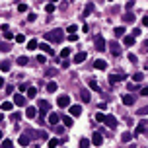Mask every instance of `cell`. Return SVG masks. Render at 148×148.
I'll return each mask as SVG.
<instances>
[{
	"label": "cell",
	"instance_id": "cell-40",
	"mask_svg": "<svg viewBox=\"0 0 148 148\" xmlns=\"http://www.w3.org/2000/svg\"><path fill=\"white\" fill-rule=\"evenodd\" d=\"M95 121H97V123H103V121H105V115H103V113L99 111V113L95 115Z\"/></svg>",
	"mask_w": 148,
	"mask_h": 148
},
{
	"label": "cell",
	"instance_id": "cell-14",
	"mask_svg": "<svg viewBox=\"0 0 148 148\" xmlns=\"http://www.w3.org/2000/svg\"><path fill=\"white\" fill-rule=\"evenodd\" d=\"M14 105L23 107V105H25V97H23L21 94H16V95H14Z\"/></svg>",
	"mask_w": 148,
	"mask_h": 148
},
{
	"label": "cell",
	"instance_id": "cell-35",
	"mask_svg": "<svg viewBox=\"0 0 148 148\" xmlns=\"http://www.w3.org/2000/svg\"><path fill=\"white\" fill-rule=\"evenodd\" d=\"M133 80H135V82H142V80H144V74H142V72H137L135 76H133Z\"/></svg>",
	"mask_w": 148,
	"mask_h": 148
},
{
	"label": "cell",
	"instance_id": "cell-28",
	"mask_svg": "<svg viewBox=\"0 0 148 148\" xmlns=\"http://www.w3.org/2000/svg\"><path fill=\"white\" fill-rule=\"evenodd\" d=\"M57 88H59L57 82H49V84H47V92H49V94H55V92H57Z\"/></svg>",
	"mask_w": 148,
	"mask_h": 148
},
{
	"label": "cell",
	"instance_id": "cell-26",
	"mask_svg": "<svg viewBox=\"0 0 148 148\" xmlns=\"http://www.w3.org/2000/svg\"><path fill=\"white\" fill-rule=\"evenodd\" d=\"M80 99H82L84 103H88V101H90V92H88V90H82V92H80Z\"/></svg>",
	"mask_w": 148,
	"mask_h": 148
},
{
	"label": "cell",
	"instance_id": "cell-51",
	"mask_svg": "<svg viewBox=\"0 0 148 148\" xmlns=\"http://www.w3.org/2000/svg\"><path fill=\"white\" fill-rule=\"evenodd\" d=\"M10 119H12V121H18V119H20V113H12Z\"/></svg>",
	"mask_w": 148,
	"mask_h": 148
},
{
	"label": "cell",
	"instance_id": "cell-18",
	"mask_svg": "<svg viewBox=\"0 0 148 148\" xmlns=\"http://www.w3.org/2000/svg\"><path fill=\"white\" fill-rule=\"evenodd\" d=\"M61 121H63L66 127H72V125H74V119L70 115H63V117H61Z\"/></svg>",
	"mask_w": 148,
	"mask_h": 148
},
{
	"label": "cell",
	"instance_id": "cell-12",
	"mask_svg": "<svg viewBox=\"0 0 148 148\" xmlns=\"http://www.w3.org/2000/svg\"><path fill=\"white\" fill-rule=\"evenodd\" d=\"M2 37H4V39H14V33L10 31V27H8L6 23L2 25Z\"/></svg>",
	"mask_w": 148,
	"mask_h": 148
},
{
	"label": "cell",
	"instance_id": "cell-6",
	"mask_svg": "<svg viewBox=\"0 0 148 148\" xmlns=\"http://www.w3.org/2000/svg\"><path fill=\"white\" fill-rule=\"evenodd\" d=\"M103 123H105L109 129H117V117L115 115H105V121H103Z\"/></svg>",
	"mask_w": 148,
	"mask_h": 148
},
{
	"label": "cell",
	"instance_id": "cell-17",
	"mask_svg": "<svg viewBox=\"0 0 148 148\" xmlns=\"http://www.w3.org/2000/svg\"><path fill=\"white\" fill-rule=\"evenodd\" d=\"M39 49H41L43 53H47V55H53V49H51L49 43H39Z\"/></svg>",
	"mask_w": 148,
	"mask_h": 148
},
{
	"label": "cell",
	"instance_id": "cell-48",
	"mask_svg": "<svg viewBox=\"0 0 148 148\" xmlns=\"http://www.w3.org/2000/svg\"><path fill=\"white\" fill-rule=\"evenodd\" d=\"M37 63H39V64L45 63V55H37Z\"/></svg>",
	"mask_w": 148,
	"mask_h": 148
},
{
	"label": "cell",
	"instance_id": "cell-41",
	"mask_svg": "<svg viewBox=\"0 0 148 148\" xmlns=\"http://www.w3.org/2000/svg\"><path fill=\"white\" fill-rule=\"evenodd\" d=\"M133 6H135V0H129L127 4H125V8H127V12H129V10H133Z\"/></svg>",
	"mask_w": 148,
	"mask_h": 148
},
{
	"label": "cell",
	"instance_id": "cell-4",
	"mask_svg": "<svg viewBox=\"0 0 148 148\" xmlns=\"http://www.w3.org/2000/svg\"><path fill=\"white\" fill-rule=\"evenodd\" d=\"M57 103H59V107H70V95H66V94L59 95L57 97Z\"/></svg>",
	"mask_w": 148,
	"mask_h": 148
},
{
	"label": "cell",
	"instance_id": "cell-34",
	"mask_svg": "<svg viewBox=\"0 0 148 148\" xmlns=\"http://www.w3.org/2000/svg\"><path fill=\"white\" fill-rule=\"evenodd\" d=\"M131 138H133L131 133H123V135H121V140H123V142H131Z\"/></svg>",
	"mask_w": 148,
	"mask_h": 148
},
{
	"label": "cell",
	"instance_id": "cell-57",
	"mask_svg": "<svg viewBox=\"0 0 148 148\" xmlns=\"http://www.w3.org/2000/svg\"><path fill=\"white\" fill-rule=\"evenodd\" d=\"M2 86H4V78H0V88H2Z\"/></svg>",
	"mask_w": 148,
	"mask_h": 148
},
{
	"label": "cell",
	"instance_id": "cell-58",
	"mask_svg": "<svg viewBox=\"0 0 148 148\" xmlns=\"http://www.w3.org/2000/svg\"><path fill=\"white\" fill-rule=\"evenodd\" d=\"M2 121H4V115H2V113H0V123H2Z\"/></svg>",
	"mask_w": 148,
	"mask_h": 148
},
{
	"label": "cell",
	"instance_id": "cell-56",
	"mask_svg": "<svg viewBox=\"0 0 148 148\" xmlns=\"http://www.w3.org/2000/svg\"><path fill=\"white\" fill-rule=\"evenodd\" d=\"M2 137H4V133H2V131H0V144H2Z\"/></svg>",
	"mask_w": 148,
	"mask_h": 148
},
{
	"label": "cell",
	"instance_id": "cell-24",
	"mask_svg": "<svg viewBox=\"0 0 148 148\" xmlns=\"http://www.w3.org/2000/svg\"><path fill=\"white\" fill-rule=\"evenodd\" d=\"M37 47H39V43H37V39H29V41H27V49H29V51H35Z\"/></svg>",
	"mask_w": 148,
	"mask_h": 148
},
{
	"label": "cell",
	"instance_id": "cell-43",
	"mask_svg": "<svg viewBox=\"0 0 148 148\" xmlns=\"http://www.w3.org/2000/svg\"><path fill=\"white\" fill-rule=\"evenodd\" d=\"M27 90H29V86L25 84V82H23V84H20V92H21V94H23V92H27Z\"/></svg>",
	"mask_w": 148,
	"mask_h": 148
},
{
	"label": "cell",
	"instance_id": "cell-36",
	"mask_svg": "<svg viewBox=\"0 0 148 148\" xmlns=\"http://www.w3.org/2000/svg\"><path fill=\"white\" fill-rule=\"evenodd\" d=\"M59 144H61V140H57V138H51V140H49V148H57Z\"/></svg>",
	"mask_w": 148,
	"mask_h": 148
},
{
	"label": "cell",
	"instance_id": "cell-9",
	"mask_svg": "<svg viewBox=\"0 0 148 148\" xmlns=\"http://www.w3.org/2000/svg\"><path fill=\"white\" fill-rule=\"evenodd\" d=\"M86 59H88V53H84V51H82V53H76V55H74L72 63H76V64H80V63H84Z\"/></svg>",
	"mask_w": 148,
	"mask_h": 148
},
{
	"label": "cell",
	"instance_id": "cell-46",
	"mask_svg": "<svg viewBox=\"0 0 148 148\" xmlns=\"http://www.w3.org/2000/svg\"><path fill=\"white\" fill-rule=\"evenodd\" d=\"M131 35H133V37H135V39H137L138 35H140V29H138V27H135V29H133V33H131Z\"/></svg>",
	"mask_w": 148,
	"mask_h": 148
},
{
	"label": "cell",
	"instance_id": "cell-44",
	"mask_svg": "<svg viewBox=\"0 0 148 148\" xmlns=\"http://www.w3.org/2000/svg\"><path fill=\"white\" fill-rule=\"evenodd\" d=\"M129 61L135 64V63H137V55H135V53H129Z\"/></svg>",
	"mask_w": 148,
	"mask_h": 148
},
{
	"label": "cell",
	"instance_id": "cell-8",
	"mask_svg": "<svg viewBox=\"0 0 148 148\" xmlns=\"http://www.w3.org/2000/svg\"><path fill=\"white\" fill-rule=\"evenodd\" d=\"M146 129H148V123L146 121H140L137 125V129H135V135H142V133H146Z\"/></svg>",
	"mask_w": 148,
	"mask_h": 148
},
{
	"label": "cell",
	"instance_id": "cell-30",
	"mask_svg": "<svg viewBox=\"0 0 148 148\" xmlns=\"http://www.w3.org/2000/svg\"><path fill=\"white\" fill-rule=\"evenodd\" d=\"M90 144H92V140H88V138H80L78 148H90Z\"/></svg>",
	"mask_w": 148,
	"mask_h": 148
},
{
	"label": "cell",
	"instance_id": "cell-23",
	"mask_svg": "<svg viewBox=\"0 0 148 148\" xmlns=\"http://www.w3.org/2000/svg\"><path fill=\"white\" fill-rule=\"evenodd\" d=\"M113 33H115V37H125V27H123V25H119V27L113 29Z\"/></svg>",
	"mask_w": 148,
	"mask_h": 148
},
{
	"label": "cell",
	"instance_id": "cell-47",
	"mask_svg": "<svg viewBox=\"0 0 148 148\" xmlns=\"http://www.w3.org/2000/svg\"><path fill=\"white\" fill-rule=\"evenodd\" d=\"M68 31H70V35H74V31H78V25H70Z\"/></svg>",
	"mask_w": 148,
	"mask_h": 148
},
{
	"label": "cell",
	"instance_id": "cell-50",
	"mask_svg": "<svg viewBox=\"0 0 148 148\" xmlns=\"http://www.w3.org/2000/svg\"><path fill=\"white\" fill-rule=\"evenodd\" d=\"M37 137L39 138H47V133H45V131H37Z\"/></svg>",
	"mask_w": 148,
	"mask_h": 148
},
{
	"label": "cell",
	"instance_id": "cell-3",
	"mask_svg": "<svg viewBox=\"0 0 148 148\" xmlns=\"http://www.w3.org/2000/svg\"><path fill=\"white\" fill-rule=\"evenodd\" d=\"M37 109H39V113H41V115H47V113H49V109H51V103H49L47 99H39V107H37Z\"/></svg>",
	"mask_w": 148,
	"mask_h": 148
},
{
	"label": "cell",
	"instance_id": "cell-13",
	"mask_svg": "<svg viewBox=\"0 0 148 148\" xmlns=\"http://www.w3.org/2000/svg\"><path fill=\"white\" fill-rule=\"evenodd\" d=\"M18 144H20V146H29V137H27V133L20 135V138H18Z\"/></svg>",
	"mask_w": 148,
	"mask_h": 148
},
{
	"label": "cell",
	"instance_id": "cell-25",
	"mask_svg": "<svg viewBox=\"0 0 148 148\" xmlns=\"http://www.w3.org/2000/svg\"><path fill=\"white\" fill-rule=\"evenodd\" d=\"M88 86H90V88H92V90H94V92H99V84H97V82H95L94 78H90V80H88Z\"/></svg>",
	"mask_w": 148,
	"mask_h": 148
},
{
	"label": "cell",
	"instance_id": "cell-15",
	"mask_svg": "<svg viewBox=\"0 0 148 148\" xmlns=\"http://www.w3.org/2000/svg\"><path fill=\"white\" fill-rule=\"evenodd\" d=\"M135 41H137V39H135L133 35H125V37H123V45H125V47H131V45H135Z\"/></svg>",
	"mask_w": 148,
	"mask_h": 148
},
{
	"label": "cell",
	"instance_id": "cell-27",
	"mask_svg": "<svg viewBox=\"0 0 148 148\" xmlns=\"http://www.w3.org/2000/svg\"><path fill=\"white\" fill-rule=\"evenodd\" d=\"M10 68H12V64L8 63V61H2V63H0V70H2V72H8Z\"/></svg>",
	"mask_w": 148,
	"mask_h": 148
},
{
	"label": "cell",
	"instance_id": "cell-52",
	"mask_svg": "<svg viewBox=\"0 0 148 148\" xmlns=\"http://www.w3.org/2000/svg\"><path fill=\"white\" fill-rule=\"evenodd\" d=\"M76 39H78V35H76V33H74V35L68 33V41H76Z\"/></svg>",
	"mask_w": 148,
	"mask_h": 148
},
{
	"label": "cell",
	"instance_id": "cell-55",
	"mask_svg": "<svg viewBox=\"0 0 148 148\" xmlns=\"http://www.w3.org/2000/svg\"><path fill=\"white\" fill-rule=\"evenodd\" d=\"M142 23H144V25L148 27V16H146V18H142Z\"/></svg>",
	"mask_w": 148,
	"mask_h": 148
},
{
	"label": "cell",
	"instance_id": "cell-54",
	"mask_svg": "<svg viewBox=\"0 0 148 148\" xmlns=\"http://www.w3.org/2000/svg\"><path fill=\"white\" fill-rule=\"evenodd\" d=\"M140 94H142V95H146V97H148V88H142V92H140Z\"/></svg>",
	"mask_w": 148,
	"mask_h": 148
},
{
	"label": "cell",
	"instance_id": "cell-32",
	"mask_svg": "<svg viewBox=\"0 0 148 148\" xmlns=\"http://www.w3.org/2000/svg\"><path fill=\"white\" fill-rule=\"evenodd\" d=\"M92 10H94V4L90 2V4H86V8H84V18L88 16V14H92Z\"/></svg>",
	"mask_w": 148,
	"mask_h": 148
},
{
	"label": "cell",
	"instance_id": "cell-59",
	"mask_svg": "<svg viewBox=\"0 0 148 148\" xmlns=\"http://www.w3.org/2000/svg\"><path fill=\"white\" fill-rule=\"evenodd\" d=\"M144 45H146V47H148V39H146V43H144Z\"/></svg>",
	"mask_w": 148,
	"mask_h": 148
},
{
	"label": "cell",
	"instance_id": "cell-31",
	"mask_svg": "<svg viewBox=\"0 0 148 148\" xmlns=\"http://www.w3.org/2000/svg\"><path fill=\"white\" fill-rule=\"evenodd\" d=\"M123 21H125V23H133V21H135V16H133L131 12H127V14L123 16Z\"/></svg>",
	"mask_w": 148,
	"mask_h": 148
},
{
	"label": "cell",
	"instance_id": "cell-49",
	"mask_svg": "<svg viewBox=\"0 0 148 148\" xmlns=\"http://www.w3.org/2000/svg\"><path fill=\"white\" fill-rule=\"evenodd\" d=\"M16 41H18V43H23V33H18V35H16Z\"/></svg>",
	"mask_w": 148,
	"mask_h": 148
},
{
	"label": "cell",
	"instance_id": "cell-29",
	"mask_svg": "<svg viewBox=\"0 0 148 148\" xmlns=\"http://www.w3.org/2000/svg\"><path fill=\"white\" fill-rule=\"evenodd\" d=\"M12 107H14V101H4V103L0 105V109H2V111H10Z\"/></svg>",
	"mask_w": 148,
	"mask_h": 148
},
{
	"label": "cell",
	"instance_id": "cell-2",
	"mask_svg": "<svg viewBox=\"0 0 148 148\" xmlns=\"http://www.w3.org/2000/svg\"><path fill=\"white\" fill-rule=\"evenodd\" d=\"M94 45H95V51H105V47H107V41L101 37V35H95V39H94Z\"/></svg>",
	"mask_w": 148,
	"mask_h": 148
},
{
	"label": "cell",
	"instance_id": "cell-42",
	"mask_svg": "<svg viewBox=\"0 0 148 148\" xmlns=\"http://www.w3.org/2000/svg\"><path fill=\"white\" fill-rule=\"evenodd\" d=\"M18 10L23 14V12H27V4H18Z\"/></svg>",
	"mask_w": 148,
	"mask_h": 148
},
{
	"label": "cell",
	"instance_id": "cell-22",
	"mask_svg": "<svg viewBox=\"0 0 148 148\" xmlns=\"http://www.w3.org/2000/svg\"><path fill=\"white\" fill-rule=\"evenodd\" d=\"M25 95H27V97H29V99H33V97H35V95H37V88H35V86H29V90H27V92H25Z\"/></svg>",
	"mask_w": 148,
	"mask_h": 148
},
{
	"label": "cell",
	"instance_id": "cell-39",
	"mask_svg": "<svg viewBox=\"0 0 148 148\" xmlns=\"http://www.w3.org/2000/svg\"><path fill=\"white\" fill-rule=\"evenodd\" d=\"M16 63L20 64V66H25V64H27V57H20V59H18Z\"/></svg>",
	"mask_w": 148,
	"mask_h": 148
},
{
	"label": "cell",
	"instance_id": "cell-53",
	"mask_svg": "<svg viewBox=\"0 0 148 148\" xmlns=\"http://www.w3.org/2000/svg\"><path fill=\"white\" fill-rule=\"evenodd\" d=\"M35 18H37L35 14H29V16H27V21H35Z\"/></svg>",
	"mask_w": 148,
	"mask_h": 148
},
{
	"label": "cell",
	"instance_id": "cell-10",
	"mask_svg": "<svg viewBox=\"0 0 148 148\" xmlns=\"http://www.w3.org/2000/svg\"><path fill=\"white\" fill-rule=\"evenodd\" d=\"M125 80V74H111L109 76V84H117V82H123Z\"/></svg>",
	"mask_w": 148,
	"mask_h": 148
},
{
	"label": "cell",
	"instance_id": "cell-33",
	"mask_svg": "<svg viewBox=\"0 0 148 148\" xmlns=\"http://www.w3.org/2000/svg\"><path fill=\"white\" fill-rule=\"evenodd\" d=\"M68 57H70V49H68V47H64L63 51H61V59H68Z\"/></svg>",
	"mask_w": 148,
	"mask_h": 148
},
{
	"label": "cell",
	"instance_id": "cell-5",
	"mask_svg": "<svg viewBox=\"0 0 148 148\" xmlns=\"http://www.w3.org/2000/svg\"><path fill=\"white\" fill-rule=\"evenodd\" d=\"M90 140H92V144H94V146H101V142H103V135L95 131L94 135H92V138H90Z\"/></svg>",
	"mask_w": 148,
	"mask_h": 148
},
{
	"label": "cell",
	"instance_id": "cell-45",
	"mask_svg": "<svg viewBox=\"0 0 148 148\" xmlns=\"http://www.w3.org/2000/svg\"><path fill=\"white\" fill-rule=\"evenodd\" d=\"M138 115H148V105L142 107V109H138Z\"/></svg>",
	"mask_w": 148,
	"mask_h": 148
},
{
	"label": "cell",
	"instance_id": "cell-38",
	"mask_svg": "<svg viewBox=\"0 0 148 148\" xmlns=\"http://www.w3.org/2000/svg\"><path fill=\"white\" fill-rule=\"evenodd\" d=\"M45 12H47V14H53L55 12V4H45Z\"/></svg>",
	"mask_w": 148,
	"mask_h": 148
},
{
	"label": "cell",
	"instance_id": "cell-7",
	"mask_svg": "<svg viewBox=\"0 0 148 148\" xmlns=\"http://www.w3.org/2000/svg\"><path fill=\"white\" fill-rule=\"evenodd\" d=\"M107 45H109V49H111V53L115 55V57H119V55H121V45H119V43H117V41H109V43H107Z\"/></svg>",
	"mask_w": 148,
	"mask_h": 148
},
{
	"label": "cell",
	"instance_id": "cell-20",
	"mask_svg": "<svg viewBox=\"0 0 148 148\" xmlns=\"http://www.w3.org/2000/svg\"><path fill=\"white\" fill-rule=\"evenodd\" d=\"M80 113H82V107L80 105H70V115L72 117H78Z\"/></svg>",
	"mask_w": 148,
	"mask_h": 148
},
{
	"label": "cell",
	"instance_id": "cell-16",
	"mask_svg": "<svg viewBox=\"0 0 148 148\" xmlns=\"http://www.w3.org/2000/svg\"><path fill=\"white\" fill-rule=\"evenodd\" d=\"M59 121H61V117L57 115V113H49V125H51V127H55Z\"/></svg>",
	"mask_w": 148,
	"mask_h": 148
},
{
	"label": "cell",
	"instance_id": "cell-21",
	"mask_svg": "<svg viewBox=\"0 0 148 148\" xmlns=\"http://www.w3.org/2000/svg\"><path fill=\"white\" fill-rule=\"evenodd\" d=\"M123 103H125V105H133V103H135V97L131 94H125L123 95Z\"/></svg>",
	"mask_w": 148,
	"mask_h": 148
},
{
	"label": "cell",
	"instance_id": "cell-1",
	"mask_svg": "<svg viewBox=\"0 0 148 148\" xmlns=\"http://www.w3.org/2000/svg\"><path fill=\"white\" fill-rule=\"evenodd\" d=\"M45 39H47V41H55V43H61V41H63V39H64V31H63V29H59V27H57L55 31L47 33V35H45Z\"/></svg>",
	"mask_w": 148,
	"mask_h": 148
},
{
	"label": "cell",
	"instance_id": "cell-11",
	"mask_svg": "<svg viewBox=\"0 0 148 148\" xmlns=\"http://www.w3.org/2000/svg\"><path fill=\"white\" fill-rule=\"evenodd\" d=\"M94 68H95V70H105L107 63H105V61H101V59H95V61H94Z\"/></svg>",
	"mask_w": 148,
	"mask_h": 148
},
{
	"label": "cell",
	"instance_id": "cell-37",
	"mask_svg": "<svg viewBox=\"0 0 148 148\" xmlns=\"http://www.w3.org/2000/svg\"><path fill=\"white\" fill-rule=\"evenodd\" d=\"M2 148H14V142L6 138V140H2Z\"/></svg>",
	"mask_w": 148,
	"mask_h": 148
},
{
	"label": "cell",
	"instance_id": "cell-19",
	"mask_svg": "<svg viewBox=\"0 0 148 148\" xmlns=\"http://www.w3.org/2000/svg\"><path fill=\"white\" fill-rule=\"evenodd\" d=\"M37 107H25V117H29V119H33V117H37V111H35Z\"/></svg>",
	"mask_w": 148,
	"mask_h": 148
}]
</instances>
